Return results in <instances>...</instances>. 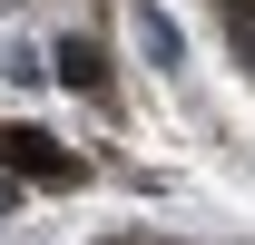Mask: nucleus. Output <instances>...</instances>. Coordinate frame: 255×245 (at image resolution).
<instances>
[{
	"label": "nucleus",
	"instance_id": "1",
	"mask_svg": "<svg viewBox=\"0 0 255 245\" xmlns=\"http://www.w3.org/2000/svg\"><path fill=\"white\" fill-rule=\"evenodd\" d=\"M226 10H236V20H246V30H255V0H226Z\"/></svg>",
	"mask_w": 255,
	"mask_h": 245
}]
</instances>
